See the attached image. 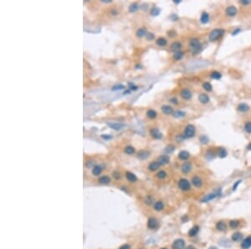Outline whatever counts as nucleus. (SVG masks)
I'll return each instance as SVG.
<instances>
[{
	"label": "nucleus",
	"instance_id": "nucleus-1",
	"mask_svg": "<svg viewBox=\"0 0 251 249\" xmlns=\"http://www.w3.org/2000/svg\"><path fill=\"white\" fill-rule=\"evenodd\" d=\"M189 46L191 48L192 52L193 54H198L202 49L201 43L198 39H192L189 41Z\"/></svg>",
	"mask_w": 251,
	"mask_h": 249
},
{
	"label": "nucleus",
	"instance_id": "nucleus-2",
	"mask_svg": "<svg viewBox=\"0 0 251 249\" xmlns=\"http://www.w3.org/2000/svg\"><path fill=\"white\" fill-rule=\"evenodd\" d=\"M224 33V30H221V29H216V30H214L212 32L209 34V40L210 41H215L219 40V38H221L223 36Z\"/></svg>",
	"mask_w": 251,
	"mask_h": 249
},
{
	"label": "nucleus",
	"instance_id": "nucleus-3",
	"mask_svg": "<svg viewBox=\"0 0 251 249\" xmlns=\"http://www.w3.org/2000/svg\"><path fill=\"white\" fill-rule=\"evenodd\" d=\"M195 127L192 124H188V126L185 128V130H184V133H183V137L184 139H190V138H193L195 134Z\"/></svg>",
	"mask_w": 251,
	"mask_h": 249
},
{
	"label": "nucleus",
	"instance_id": "nucleus-4",
	"mask_svg": "<svg viewBox=\"0 0 251 249\" xmlns=\"http://www.w3.org/2000/svg\"><path fill=\"white\" fill-rule=\"evenodd\" d=\"M178 187L183 190H188L191 188V185L188 179H180L178 181Z\"/></svg>",
	"mask_w": 251,
	"mask_h": 249
},
{
	"label": "nucleus",
	"instance_id": "nucleus-5",
	"mask_svg": "<svg viewBox=\"0 0 251 249\" xmlns=\"http://www.w3.org/2000/svg\"><path fill=\"white\" fill-rule=\"evenodd\" d=\"M185 247V242L183 239H177L173 244V249H184Z\"/></svg>",
	"mask_w": 251,
	"mask_h": 249
},
{
	"label": "nucleus",
	"instance_id": "nucleus-6",
	"mask_svg": "<svg viewBox=\"0 0 251 249\" xmlns=\"http://www.w3.org/2000/svg\"><path fill=\"white\" fill-rule=\"evenodd\" d=\"M107 125L109 126L111 128L116 130V131L121 130L126 127V125L124 123H108Z\"/></svg>",
	"mask_w": 251,
	"mask_h": 249
},
{
	"label": "nucleus",
	"instance_id": "nucleus-7",
	"mask_svg": "<svg viewBox=\"0 0 251 249\" xmlns=\"http://www.w3.org/2000/svg\"><path fill=\"white\" fill-rule=\"evenodd\" d=\"M150 133L151 135V137L153 139H161L162 138V133L159 131L158 128H151L150 130Z\"/></svg>",
	"mask_w": 251,
	"mask_h": 249
},
{
	"label": "nucleus",
	"instance_id": "nucleus-8",
	"mask_svg": "<svg viewBox=\"0 0 251 249\" xmlns=\"http://www.w3.org/2000/svg\"><path fill=\"white\" fill-rule=\"evenodd\" d=\"M180 95H181V96L183 97V99H185V100H189V99L192 98V96H193V94H192L191 91L188 90V89H186V88H185V89H183V90L181 91Z\"/></svg>",
	"mask_w": 251,
	"mask_h": 249
},
{
	"label": "nucleus",
	"instance_id": "nucleus-9",
	"mask_svg": "<svg viewBox=\"0 0 251 249\" xmlns=\"http://www.w3.org/2000/svg\"><path fill=\"white\" fill-rule=\"evenodd\" d=\"M192 169H193V166H192L191 162H185L181 167L182 172L184 174H188L189 172H191Z\"/></svg>",
	"mask_w": 251,
	"mask_h": 249
},
{
	"label": "nucleus",
	"instance_id": "nucleus-10",
	"mask_svg": "<svg viewBox=\"0 0 251 249\" xmlns=\"http://www.w3.org/2000/svg\"><path fill=\"white\" fill-rule=\"evenodd\" d=\"M162 112L166 115H172L173 114V108L172 107L168 106V105H163L162 107Z\"/></svg>",
	"mask_w": 251,
	"mask_h": 249
},
{
	"label": "nucleus",
	"instance_id": "nucleus-11",
	"mask_svg": "<svg viewBox=\"0 0 251 249\" xmlns=\"http://www.w3.org/2000/svg\"><path fill=\"white\" fill-rule=\"evenodd\" d=\"M147 227H148L149 229H155L158 227V222H157L155 218L151 217L148 220V222H147Z\"/></svg>",
	"mask_w": 251,
	"mask_h": 249
},
{
	"label": "nucleus",
	"instance_id": "nucleus-12",
	"mask_svg": "<svg viewBox=\"0 0 251 249\" xmlns=\"http://www.w3.org/2000/svg\"><path fill=\"white\" fill-rule=\"evenodd\" d=\"M170 161V158L169 156L167 155H161L160 157L157 159V162H158L161 165H165L167 164H168Z\"/></svg>",
	"mask_w": 251,
	"mask_h": 249
},
{
	"label": "nucleus",
	"instance_id": "nucleus-13",
	"mask_svg": "<svg viewBox=\"0 0 251 249\" xmlns=\"http://www.w3.org/2000/svg\"><path fill=\"white\" fill-rule=\"evenodd\" d=\"M251 247V236L246 237L241 243V247L243 249H249Z\"/></svg>",
	"mask_w": 251,
	"mask_h": 249
},
{
	"label": "nucleus",
	"instance_id": "nucleus-14",
	"mask_svg": "<svg viewBox=\"0 0 251 249\" xmlns=\"http://www.w3.org/2000/svg\"><path fill=\"white\" fill-rule=\"evenodd\" d=\"M181 48H182V45H181V43L180 42H173V44L171 45V46H170V50L173 51V52H178V51H180V50H181Z\"/></svg>",
	"mask_w": 251,
	"mask_h": 249
},
{
	"label": "nucleus",
	"instance_id": "nucleus-15",
	"mask_svg": "<svg viewBox=\"0 0 251 249\" xmlns=\"http://www.w3.org/2000/svg\"><path fill=\"white\" fill-rule=\"evenodd\" d=\"M236 13H237V8H236L234 6H229L227 8V9H226V14L229 16L233 17V16L236 15Z\"/></svg>",
	"mask_w": 251,
	"mask_h": 249
},
{
	"label": "nucleus",
	"instance_id": "nucleus-16",
	"mask_svg": "<svg viewBox=\"0 0 251 249\" xmlns=\"http://www.w3.org/2000/svg\"><path fill=\"white\" fill-rule=\"evenodd\" d=\"M218 193L216 192V193H212V194H209V195H207V196H205L203 199H202V202H208V201H212V200H214V198H216L218 196Z\"/></svg>",
	"mask_w": 251,
	"mask_h": 249
},
{
	"label": "nucleus",
	"instance_id": "nucleus-17",
	"mask_svg": "<svg viewBox=\"0 0 251 249\" xmlns=\"http://www.w3.org/2000/svg\"><path fill=\"white\" fill-rule=\"evenodd\" d=\"M192 183L194 185L195 187H201L202 185H203V181H202V179L198 177V176H194L192 179Z\"/></svg>",
	"mask_w": 251,
	"mask_h": 249
},
{
	"label": "nucleus",
	"instance_id": "nucleus-18",
	"mask_svg": "<svg viewBox=\"0 0 251 249\" xmlns=\"http://www.w3.org/2000/svg\"><path fill=\"white\" fill-rule=\"evenodd\" d=\"M161 166V164L157 162V161H153V162H151L149 166H148V169L151 170V171H156L157 169H158L159 167Z\"/></svg>",
	"mask_w": 251,
	"mask_h": 249
},
{
	"label": "nucleus",
	"instance_id": "nucleus-19",
	"mask_svg": "<svg viewBox=\"0 0 251 249\" xmlns=\"http://www.w3.org/2000/svg\"><path fill=\"white\" fill-rule=\"evenodd\" d=\"M148 156H149V152L146 150H141L140 152L137 154V157L142 160L147 159L148 158Z\"/></svg>",
	"mask_w": 251,
	"mask_h": 249
},
{
	"label": "nucleus",
	"instance_id": "nucleus-20",
	"mask_svg": "<svg viewBox=\"0 0 251 249\" xmlns=\"http://www.w3.org/2000/svg\"><path fill=\"white\" fill-rule=\"evenodd\" d=\"M126 179H128L130 182H131V183H134V182H136V180H137L136 176V175H135L133 173H131V172H126Z\"/></svg>",
	"mask_w": 251,
	"mask_h": 249
},
{
	"label": "nucleus",
	"instance_id": "nucleus-21",
	"mask_svg": "<svg viewBox=\"0 0 251 249\" xmlns=\"http://www.w3.org/2000/svg\"><path fill=\"white\" fill-rule=\"evenodd\" d=\"M198 100H199V102H202V103L205 104V103H208V102H209V97L207 94L201 93L198 96Z\"/></svg>",
	"mask_w": 251,
	"mask_h": 249
},
{
	"label": "nucleus",
	"instance_id": "nucleus-22",
	"mask_svg": "<svg viewBox=\"0 0 251 249\" xmlns=\"http://www.w3.org/2000/svg\"><path fill=\"white\" fill-rule=\"evenodd\" d=\"M189 156H190L189 153L188 152V151H185V150L181 151V152L178 154V158H179L181 160H186V159H188L189 158Z\"/></svg>",
	"mask_w": 251,
	"mask_h": 249
},
{
	"label": "nucleus",
	"instance_id": "nucleus-23",
	"mask_svg": "<svg viewBox=\"0 0 251 249\" xmlns=\"http://www.w3.org/2000/svg\"><path fill=\"white\" fill-rule=\"evenodd\" d=\"M238 110L239 112H242V113H245V112H248L249 110V105H247L246 103H240L238 106Z\"/></svg>",
	"mask_w": 251,
	"mask_h": 249
},
{
	"label": "nucleus",
	"instance_id": "nucleus-24",
	"mask_svg": "<svg viewBox=\"0 0 251 249\" xmlns=\"http://www.w3.org/2000/svg\"><path fill=\"white\" fill-rule=\"evenodd\" d=\"M198 232H199V227L198 226H195L193 228L190 229V231L188 232V235L190 237H194V236L197 235V234H198Z\"/></svg>",
	"mask_w": 251,
	"mask_h": 249
},
{
	"label": "nucleus",
	"instance_id": "nucleus-25",
	"mask_svg": "<svg viewBox=\"0 0 251 249\" xmlns=\"http://www.w3.org/2000/svg\"><path fill=\"white\" fill-rule=\"evenodd\" d=\"M101 171H102V168L101 167V166H100V165H96V166H94V167H93L92 174H94V175H96V176H97V175L101 174Z\"/></svg>",
	"mask_w": 251,
	"mask_h": 249
},
{
	"label": "nucleus",
	"instance_id": "nucleus-26",
	"mask_svg": "<svg viewBox=\"0 0 251 249\" xmlns=\"http://www.w3.org/2000/svg\"><path fill=\"white\" fill-rule=\"evenodd\" d=\"M145 35H146V28H140V29H138V30H137V31H136V36H137V37L141 38V37H143V36H145Z\"/></svg>",
	"mask_w": 251,
	"mask_h": 249
},
{
	"label": "nucleus",
	"instance_id": "nucleus-27",
	"mask_svg": "<svg viewBox=\"0 0 251 249\" xmlns=\"http://www.w3.org/2000/svg\"><path fill=\"white\" fill-rule=\"evenodd\" d=\"M156 43H157V45H159V46H165V45H167V40H166L165 38L160 37V38H158V39H157V40H156Z\"/></svg>",
	"mask_w": 251,
	"mask_h": 249
},
{
	"label": "nucleus",
	"instance_id": "nucleus-28",
	"mask_svg": "<svg viewBox=\"0 0 251 249\" xmlns=\"http://www.w3.org/2000/svg\"><path fill=\"white\" fill-rule=\"evenodd\" d=\"M242 237H243L242 233H240V232H235V233L233 234V236H232V240H233L234 242H239V241L241 240V239H242Z\"/></svg>",
	"mask_w": 251,
	"mask_h": 249
},
{
	"label": "nucleus",
	"instance_id": "nucleus-29",
	"mask_svg": "<svg viewBox=\"0 0 251 249\" xmlns=\"http://www.w3.org/2000/svg\"><path fill=\"white\" fill-rule=\"evenodd\" d=\"M146 116L148 117L149 118L153 119V118H157V112H156V111L152 110V109H150V110H148V111L146 112Z\"/></svg>",
	"mask_w": 251,
	"mask_h": 249
},
{
	"label": "nucleus",
	"instance_id": "nucleus-30",
	"mask_svg": "<svg viewBox=\"0 0 251 249\" xmlns=\"http://www.w3.org/2000/svg\"><path fill=\"white\" fill-rule=\"evenodd\" d=\"M124 152L126 154H133L135 153V149L132 147V146H126V147L124 149Z\"/></svg>",
	"mask_w": 251,
	"mask_h": 249
},
{
	"label": "nucleus",
	"instance_id": "nucleus-31",
	"mask_svg": "<svg viewBox=\"0 0 251 249\" xmlns=\"http://www.w3.org/2000/svg\"><path fill=\"white\" fill-rule=\"evenodd\" d=\"M216 227L219 231H225L226 230V224L224 222H219L216 225Z\"/></svg>",
	"mask_w": 251,
	"mask_h": 249
},
{
	"label": "nucleus",
	"instance_id": "nucleus-32",
	"mask_svg": "<svg viewBox=\"0 0 251 249\" xmlns=\"http://www.w3.org/2000/svg\"><path fill=\"white\" fill-rule=\"evenodd\" d=\"M209 15L207 13H203L201 15V22L203 24H207L209 22Z\"/></svg>",
	"mask_w": 251,
	"mask_h": 249
},
{
	"label": "nucleus",
	"instance_id": "nucleus-33",
	"mask_svg": "<svg viewBox=\"0 0 251 249\" xmlns=\"http://www.w3.org/2000/svg\"><path fill=\"white\" fill-rule=\"evenodd\" d=\"M163 208H164V205L162 201H157L154 204V209L156 211H162Z\"/></svg>",
	"mask_w": 251,
	"mask_h": 249
},
{
	"label": "nucleus",
	"instance_id": "nucleus-34",
	"mask_svg": "<svg viewBox=\"0 0 251 249\" xmlns=\"http://www.w3.org/2000/svg\"><path fill=\"white\" fill-rule=\"evenodd\" d=\"M218 154L220 158H224L227 156V151H226L224 148H220L218 150Z\"/></svg>",
	"mask_w": 251,
	"mask_h": 249
},
{
	"label": "nucleus",
	"instance_id": "nucleus-35",
	"mask_svg": "<svg viewBox=\"0 0 251 249\" xmlns=\"http://www.w3.org/2000/svg\"><path fill=\"white\" fill-rule=\"evenodd\" d=\"M99 182L101 184H109L111 182V179L108 176H102L99 178Z\"/></svg>",
	"mask_w": 251,
	"mask_h": 249
},
{
	"label": "nucleus",
	"instance_id": "nucleus-36",
	"mask_svg": "<svg viewBox=\"0 0 251 249\" xmlns=\"http://www.w3.org/2000/svg\"><path fill=\"white\" fill-rule=\"evenodd\" d=\"M183 52H182V51H178V52H176L174 55H173V58L176 60V61H179V60H181L182 58L183 57Z\"/></svg>",
	"mask_w": 251,
	"mask_h": 249
},
{
	"label": "nucleus",
	"instance_id": "nucleus-37",
	"mask_svg": "<svg viewBox=\"0 0 251 249\" xmlns=\"http://www.w3.org/2000/svg\"><path fill=\"white\" fill-rule=\"evenodd\" d=\"M210 76L212 77L213 79L219 80V79H220V78H221V76H222V75H221L220 73H219V72H218V71H213V72L210 74Z\"/></svg>",
	"mask_w": 251,
	"mask_h": 249
},
{
	"label": "nucleus",
	"instance_id": "nucleus-38",
	"mask_svg": "<svg viewBox=\"0 0 251 249\" xmlns=\"http://www.w3.org/2000/svg\"><path fill=\"white\" fill-rule=\"evenodd\" d=\"M203 89L207 91H211L213 89V86L209 82H204L203 84Z\"/></svg>",
	"mask_w": 251,
	"mask_h": 249
},
{
	"label": "nucleus",
	"instance_id": "nucleus-39",
	"mask_svg": "<svg viewBox=\"0 0 251 249\" xmlns=\"http://www.w3.org/2000/svg\"><path fill=\"white\" fill-rule=\"evenodd\" d=\"M185 113L183 111H177L176 113H174V117L177 118H183L185 117Z\"/></svg>",
	"mask_w": 251,
	"mask_h": 249
},
{
	"label": "nucleus",
	"instance_id": "nucleus-40",
	"mask_svg": "<svg viewBox=\"0 0 251 249\" xmlns=\"http://www.w3.org/2000/svg\"><path fill=\"white\" fill-rule=\"evenodd\" d=\"M137 9H138V5H137V3H131L130 5V7H129V11L131 12V13L136 12Z\"/></svg>",
	"mask_w": 251,
	"mask_h": 249
},
{
	"label": "nucleus",
	"instance_id": "nucleus-41",
	"mask_svg": "<svg viewBox=\"0 0 251 249\" xmlns=\"http://www.w3.org/2000/svg\"><path fill=\"white\" fill-rule=\"evenodd\" d=\"M123 89H125V86L121 85V84L115 85V86H113L112 88H111L112 91H119V90H123Z\"/></svg>",
	"mask_w": 251,
	"mask_h": 249
},
{
	"label": "nucleus",
	"instance_id": "nucleus-42",
	"mask_svg": "<svg viewBox=\"0 0 251 249\" xmlns=\"http://www.w3.org/2000/svg\"><path fill=\"white\" fill-rule=\"evenodd\" d=\"M157 177L158 179H165L167 177V173L164 171V170H161L157 174Z\"/></svg>",
	"mask_w": 251,
	"mask_h": 249
},
{
	"label": "nucleus",
	"instance_id": "nucleus-43",
	"mask_svg": "<svg viewBox=\"0 0 251 249\" xmlns=\"http://www.w3.org/2000/svg\"><path fill=\"white\" fill-rule=\"evenodd\" d=\"M239 222L236 221V220H233V221H231L229 222V226L231 228H236L239 227Z\"/></svg>",
	"mask_w": 251,
	"mask_h": 249
},
{
	"label": "nucleus",
	"instance_id": "nucleus-44",
	"mask_svg": "<svg viewBox=\"0 0 251 249\" xmlns=\"http://www.w3.org/2000/svg\"><path fill=\"white\" fill-rule=\"evenodd\" d=\"M160 12H161V9L160 8H153L151 10V15H153V16H157V15H158V14L160 13Z\"/></svg>",
	"mask_w": 251,
	"mask_h": 249
},
{
	"label": "nucleus",
	"instance_id": "nucleus-45",
	"mask_svg": "<svg viewBox=\"0 0 251 249\" xmlns=\"http://www.w3.org/2000/svg\"><path fill=\"white\" fill-rule=\"evenodd\" d=\"M244 129L248 133H251V122H247L244 124Z\"/></svg>",
	"mask_w": 251,
	"mask_h": 249
},
{
	"label": "nucleus",
	"instance_id": "nucleus-46",
	"mask_svg": "<svg viewBox=\"0 0 251 249\" xmlns=\"http://www.w3.org/2000/svg\"><path fill=\"white\" fill-rule=\"evenodd\" d=\"M174 149H175L174 146H173V145H168V146H167V147H166L165 151H166V152H167V154H171V153H173V152Z\"/></svg>",
	"mask_w": 251,
	"mask_h": 249
},
{
	"label": "nucleus",
	"instance_id": "nucleus-47",
	"mask_svg": "<svg viewBox=\"0 0 251 249\" xmlns=\"http://www.w3.org/2000/svg\"><path fill=\"white\" fill-rule=\"evenodd\" d=\"M200 141H201V143L202 144H208L209 143V139H208V137L207 136H205V135H203V136H201L200 137Z\"/></svg>",
	"mask_w": 251,
	"mask_h": 249
},
{
	"label": "nucleus",
	"instance_id": "nucleus-48",
	"mask_svg": "<svg viewBox=\"0 0 251 249\" xmlns=\"http://www.w3.org/2000/svg\"><path fill=\"white\" fill-rule=\"evenodd\" d=\"M101 138L105 140H110L112 139V136L110 135V134H102L101 135Z\"/></svg>",
	"mask_w": 251,
	"mask_h": 249
},
{
	"label": "nucleus",
	"instance_id": "nucleus-49",
	"mask_svg": "<svg viewBox=\"0 0 251 249\" xmlns=\"http://www.w3.org/2000/svg\"><path fill=\"white\" fill-rule=\"evenodd\" d=\"M146 36V39L148 40H153V39H154V35L152 33H147Z\"/></svg>",
	"mask_w": 251,
	"mask_h": 249
},
{
	"label": "nucleus",
	"instance_id": "nucleus-50",
	"mask_svg": "<svg viewBox=\"0 0 251 249\" xmlns=\"http://www.w3.org/2000/svg\"><path fill=\"white\" fill-rule=\"evenodd\" d=\"M129 86H130V88H131V90H133V91H136V90L138 89V87H137L136 86H134L133 84H132V83H130Z\"/></svg>",
	"mask_w": 251,
	"mask_h": 249
},
{
	"label": "nucleus",
	"instance_id": "nucleus-51",
	"mask_svg": "<svg viewBox=\"0 0 251 249\" xmlns=\"http://www.w3.org/2000/svg\"><path fill=\"white\" fill-rule=\"evenodd\" d=\"M170 102H173V103H174V104H178V99L176 98V97H173V98H171Z\"/></svg>",
	"mask_w": 251,
	"mask_h": 249
},
{
	"label": "nucleus",
	"instance_id": "nucleus-52",
	"mask_svg": "<svg viewBox=\"0 0 251 249\" xmlns=\"http://www.w3.org/2000/svg\"><path fill=\"white\" fill-rule=\"evenodd\" d=\"M170 19H173V21H176L177 19H178V17L176 15V14H172V15L170 16Z\"/></svg>",
	"mask_w": 251,
	"mask_h": 249
},
{
	"label": "nucleus",
	"instance_id": "nucleus-53",
	"mask_svg": "<svg viewBox=\"0 0 251 249\" xmlns=\"http://www.w3.org/2000/svg\"><path fill=\"white\" fill-rule=\"evenodd\" d=\"M119 249H130V246L127 245V244H125V245L121 246Z\"/></svg>",
	"mask_w": 251,
	"mask_h": 249
},
{
	"label": "nucleus",
	"instance_id": "nucleus-54",
	"mask_svg": "<svg viewBox=\"0 0 251 249\" xmlns=\"http://www.w3.org/2000/svg\"><path fill=\"white\" fill-rule=\"evenodd\" d=\"M251 3V1H249V0H242L241 1V3L242 4H249Z\"/></svg>",
	"mask_w": 251,
	"mask_h": 249
},
{
	"label": "nucleus",
	"instance_id": "nucleus-55",
	"mask_svg": "<svg viewBox=\"0 0 251 249\" xmlns=\"http://www.w3.org/2000/svg\"><path fill=\"white\" fill-rule=\"evenodd\" d=\"M239 31H240V29H238L237 30H234V31L233 32V34H232V35H237V34H238V33H239Z\"/></svg>",
	"mask_w": 251,
	"mask_h": 249
},
{
	"label": "nucleus",
	"instance_id": "nucleus-56",
	"mask_svg": "<svg viewBox=\"0 0 251 249\" xmlns=\"http://www.w3.org/2000/svg\"><path fill=\"white\" fill-rule=\"evenodd\" d=\"M239 183H240V180H239V181H238V182H237V184H235V185H234V190L236 188H237V185H238Z\"/></svg>",
	"mask_w": 251,
	"mask_h": 249
},
{
	"label": "nucleus",
	"instance_id": "nucleus-57",
	"mask_svg": "<svg viewBox=\"0 0 251 249\" xmlns=\"http://www.w3.org/2000/svg\"><path fill=\"white\" fill-rule=\"evenodd\" d=\"M130 92H131V91H130V90H126V91L124 92V94L126 95V94H127V93H130Z\"/></svg>",
	"mask_w": 251,
	"mask_h": 249
},
{
	"label": "nucleus",
	"instance_id": "nucleus-58",
	"mask_svg": "<svg viewBox=\"0 0 251 249\" xmlns=\"http://www.w3.org/2000/svg\"><path fill=\"white\" fill-rule=\"evenodd\" d=\"M187 249H195V248H194L193 246H189V247H188V248H187Z\"/></svg>",
	"mask_w": 251,
	"mask_h": 249
},
{
	"label": "nucleus",
	"instance_id": "nucleus-59",
	"mask_svg": "<svg viewBox=\"0 0 251 249\" xmlns=\"http://www.w3.org/2000/svg\"><path fill=\"white\" fill-rule=\"evenodd\" d=\"M104 3H111V0H102Z\"/></svg>",
	"mask_w": 251,
	"mask_h": 249
},
{
	"label": "nucleus",
	"instance_id": "nucleus-60",
	"mask_svg": "<svg viewBox=\"0 0 251 249\" xmlns=\"http://www.w3.org/2000/svg\"><path fill=\"white\" fill-rule=\"evenodd\" d=\"M180 2H181V0H175V1H174L175 3H179Z\"/></svg>",
	"mask_w": 251,
	"mask_h": 249
},
{
	"label": "nucleus",
	"instance_id": "nucleus-61",
	"mask_svg": "<svg viewBox=\"0 0 251 249\" xmlns=\"http://www.w3.org/2000/svg\"><path fill=\"white\" fill-rule=\"evenodd\" d=\"M248 149H249V150H251V144H249V146H248Z\"/></svg>",
	"mask_w": 251,
	"mask_h": 249
},
{
	"label": "nucleus",
	"instance_id": "nucleus-62",
	"mask_svg": "<svg viewBox=\"0 0 251 249\" xmlns=\"http://www.w3.org/2000/svg\"><path fill=\"white\" fill-rule=\"evenodd\" d=\"M209 249H217V248H216V247H210Z\"/></svg>",
	"mask_w": 251,
	"mask_h": 249
},
{
	"label": "nucleus",
	"instance_id": "nucleus-63",
	"mask_svg": "<svg viewBox=\"0 0 251 249\" xmlns=\"http://www.w3.org/2000/svg\"><path fill=\"white\" fill-rule=\"evenodd\" d=\"M162 249H167V248H162Z\"/></svg>",
	"mask_w": 251,
	"mask_h": 249
}]
</instances>
